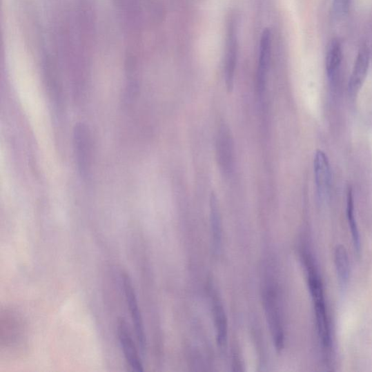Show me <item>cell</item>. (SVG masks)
Segmentation results:
<instances>
[{"label":"cell","instance_id":"1","mask_svg":"<svg viewBox=\"0 0 372 372\" xmlns=\"http://www.w3.org/2000/svg\"><path fill=\"white\" fill-rule=\"evenodd\" d=\"M306 266L309 286L314 304L317 328H318L323 349L326 352H329L332 340H331L330 325L323 284L318 271L315 270L310 259L306 260Z\"/></svg>","mask_w":372,"mask_h":372},{"label":"cell","instance_id":"2","mask_svg":"<svg viewBox=\"0 0 372 372\" xmlns=\"http://www.w3.org/2000/svg\"><path fill=\"white\" fill-rule=\"evenodd\" d=\"M124 293H125L127 305L130 313V317L135 329V337L142 353L146 349V338L142 315L137 302L135 288L130 275L127 273L121 275Z\"/></svg>","mask_w":372,"mask_h":372},{"label":"cell","instance_id":"3","mask_svg":"<svg viewBox=\"0 0 372 372\" xmlns=\"http://www.w3.org/2000/svg\"><path fill=\"white\" fill-rule=\"evenodd\" d=\"M74 148L80 175L87 179L91 169V146L90 133L84 124L78 123L75 128Z\"/></svg>","mask_w":372,"mask_h":372},{"label":"cell","instance_id":"4","mask_svg":"<svg viewBox=\"0 0 372 372\" xmlns=\"http://www.w3.org/2000/svg\"><path fill=\"white\" fill-rule=\"evenodd\" d=\"M234 18L231 17L228 23L225 62L226 84L230 92L233 88L238 56L237 24Z\"/></svg>","mask_w":372,"mask_h":372},{"label":"cell","instance_id":"5","mask_svg":"<svg viewBox=\"0 0 372 372\" xmlns=\"http://www.w3.org/2000/svg\"><path fill=\"white\" fill-rule=\"evenodd\" d=\"M117 329L119 344L127 363L135 371H144L141 355L126 321L122 318L119 319Z\"/></svg>","mask_w":372,"mask_h":372},{"label":"cell","instance_id":"6","mask_svg":"<svg viewBox=\"0 0 372 372\" xmlns=\"http://www.w3.org/2000/svg\"><path fill=\"white\" fill-rule=\"evenodd\" d=\"M313 168L317 194L322 201H324L329 195L333 175L329 159L324 151L316 150Z\"/></svg>","mask_w":372,"mask_h":372},{"label":"cell","instance_id":"7","mask_svg":"<svg viewBox=\"0 0 372 372\" xmlns=\"http://www.w3.org/2000/svg\"><path fill=\"white\" fill-rule=\"evenodd\" d=\"M272 36L268 29H266L260 39L258 64L257 70V88L259 92H264L266 88L268 73L271 57Z\"/></svg>","mask_w":372,"mask_h":372},{"label":"cell","instance_id":"8","mask_svg":"<svg viewBox=\"0 0 372 372\" xmlns=\"http://www.w3.org/2000/svg\"><path fill=\"white\" fill-rule=\"evenodd\" d=\"M370 63V51L366 46L358 51L349 82V90L352 94L360 90L367 76Z\"/></svg>","mask_w":372,"mask_h":372},{"label":"cell","instance_id":"9","mask_svg":"<svg viewBox=\"0 0 372 372\" xmlns=\"http://www.w3.org/2000/svg\"><path fill=\"white\" fill-rule=\"evenodd\" d=\"M217 145L220 166L224 168V170L228 171L231 166L233 145L228 130L226 128L219 131Z\"/></svg>","mask_w":372,"mask_h":372},{"label":"cell","instance_id":"10","mask_svg":"<svg viewBox=\"0 0 372 372\" xmlns=\"http://www.w3.org/2000/svg\"><path fill=\"white\" fill-rule=\"evenodd\" d=\"M266 309L270 326H271L273 338L277 347L280 349L283 344V333L280 318V313L275 305L273 294L267 295Z\"/></svg>","mask_w":372,"mask_h":372},{"label":"cell","instance_id":"11","mask_svg":"<svg viewBox=\"0 0 372 372\" xmlns=\"http://www.w3.org/2000/svg\"><path fill=\"white\" fill-rule=\"evenodd\" d=\"M343 58L341 43L337 39L331 41L326 51V70L328 77L333 79L340 70Z\"/></svg>","mask_w":372,"mask_h":372},{"label":"cell","instance_id":"12","mask_svg":"<svg viewBox=\"0 0 372 372\" xmlns=\"http://www.w3.org/2000/svg\"><path fill=\"white\" fill-rule=\"evenodd\" d=\"M335 263L339 283L342 288H346L350 279V260L348 253L342 246L337 247L335 254Z\"/></svg>","mask_w":372,"mask_h":372},{"label":"cell","instance_id":"13","mask_svg":"<svg viewBox=\"0 0 372 372\" xmlns=\"http://www.w3.org/2000/svg\"><path fill=\"white\" fill-rule=\"evenodd\" d=\"M346 215L349 224L351 228L353 246L357 254H360L361 251L360 233V231H358L356 222L353 193L351 188H349L347 193Z\"/></svg>","mask_w":372,"mask_h":372},{"label":"cell","instance_id":"14","mask_svg":"<svg viewBox=\"0 0 372 372\" xmlns=\"http://www.w3.org/2000/svg\"><path fill=\"white\" fill-rule=\"evenodd\" d=\"M215 318L217 342L220 346H224L227 341V320L223 307L219 303L215 305Z\"/></svg>","mask_w":372,"mask_h":372},{"label":"cell","instance_id":"15","mask_svg":"<svg viewBox=\"0 0 372 372\" xmlns=\"http://www.w3.org/2000/svg\"><path fill=\"white\" fill-rule=\"evenodd\" d=\"M211 219L214 243L218 248L222 240V219H220L217 199L213 194L211 198Z\"/></svg>","mask_w":372,"mask_h":372},{"label":"cell","instance_id":"16","mask_svg":"<svg viewBox=\"0 0 372 372\" xmlns=\"http://www.w3.org/2000/svg\"><path fill=\"white\" fill-rule=\"evenodd\" d=\"M351 0H333V9L336 17H344L349 12Z\"/></svg>","mask_w":372,"mask_h":372}]
</instances>
